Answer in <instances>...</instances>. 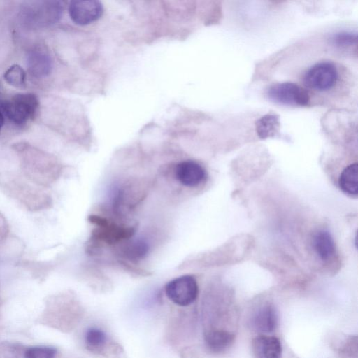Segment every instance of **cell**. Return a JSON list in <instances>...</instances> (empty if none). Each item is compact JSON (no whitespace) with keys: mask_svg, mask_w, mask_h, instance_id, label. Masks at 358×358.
I'll return each instance as SVG.
<instances>
[{"mask_svg":"<svg viewBox=\"0 0 358 358\" xmlns=\"http://www.w3.org/2000/svg\"><path fill=\"white\" fill-rule=\"evenodd\" d=\"M38 107V99L32 93L17 94L0 103L3 115L17 126H24L33 120Z\"/></svg>","mask_w":358,"mask_h":358,"instance_id":"obj_1","label":"cell"},{"mask_svg":"<svg viewBox=\"0 0 358 358\" xmlns=\"http://www.w3.org/2000/svg\"><path fill=\"white\" fill-rule=\"evenodd\" d=\"M338 80V69L331 62H321L313 64L303 76L305 86L318 92H324L333 88Z\"/></svg>","mask_w":358,"mask_h":358,"instance_id":"obj_2","label":"cell"},{"mask_svg":"<svg viewBox=\"0 0 358 358\" xmlns=\"http://www.w3.org/2000/svg\"><path fill=\"white\" fill-rule=\"evenodd\" d=\"M165 292L172 302L185 307L196 300L199 288L193 276L182 275L171 280L166 285Z\"/></svg>","mask_w":358,"mask_h":358,"instance_id":"obj_3","label":"cell"},{"mask_svg":"<svg viewBox=\"0 0 358 358\" xmlns=\"http://www.w3.org/2000/svg\"><path fill=\"white\" fill-rule=\"evenodd\" d=\"M267 95L271 101L284 105L307 106L310 101L306 89L289 82L272 85L268 90Z\"/></svg>","mask_w":358,"mask_h":358,"instance_id":"obj_4","label":"cell"},{"mask_svg":"<svg viewBox=\"0 0 358 358\" xmlns=\"http://www.w3.org/2000/svg\"><path fill=\"white\" fill-rule=\"evenodd\" d=\"M60 1H41L30 5L24 10V17L28 23L34 26H45L57 22L62 14Z\"/></svg>","mask_w":358,"mask_h":358,"instance_id":"obj_5","label":"cell"},{"mask_svg":"<svg viewBox=\"0 0 358 358\" xmlns=\"http://www.w3.org/2000/svg\"><path fill=\"white\" fill-rule=\"evenodd\" d=\"M69 13L74 23L86 25L101 16L103 6L100 1L95 0L72 1L69 6Z\"/></svg>","mask_w":358,"mask_h":358,"instance_id":"obj_6","label":"cell"},{"mask_svg":"<svg viewBox=\"0 0 358 358\" xmlns=\"http://www.w3.org/2000/svg\"><path fill=\"white\" fill-rule=\"evenodd\" d=\"M89 220L96 225L94 232V236L108 244L127 239L134 234L132 228L112 224L106 219L97 215H91Z\"/></svg>","mask_w":358,"mask_h":358,"instance_id":"obj_7","label":"cell"},{"mask_svg":"<svg viewBox=\"0 0 358 358\" xmlns=\"http://www.w3.org/2000/svg\"><path fill=\"white\" fill-rule=\"evenodd\" d=\"M176 176L178 181L183 185L195 187L205 179L206 171L197 162L184 161L177 165Z\"/></svg>","mask_w":358,"mask_h":358,"instance_id":"obj_8","label":"cell"},{"mask_svg":"<svg viewBox=\"0 0 358 358\" xmlns=\"http://www.w3.org/2000/svg\"><path fill=\"white\" fill-rule=\"evenodd\" d=\"M27 66L32 76L36 78L45 77L52 69L51 57L43 48H34L28 53Z\"/></svg>","mask_w":358,"mask_h":358,"instance_id":"obj_9","label":"cell"},{"mask_svg":"<svg viewBox=\"0 0 358 358\" xmlns=\"http://www.w3.org/2000/svg\"><path fill=\"white\" fill-rule=\"evenodd\" d=\"M252 350L256 358H281L282 351L278 338L265 335L254 338Z\"/></svg>","mask_w":358,"mask_h":358,"instance_id":"obj_10","label":"cell"},{"mask_svg":"<svg viewBox=\"0 0 358 358\" xmlns=\"http://www.w3.org/2000/svg\"><path fill=\"white\" fill-rule=\"evenodd\" d=\"M254 328L261 332L269 333L273 331L278 324L277 313L271 304H265L254 313L252 318Z\"/></svg>","mask_w":358,"mask_h":358,"instance_id":"obj_11","label":"cell"},{"mask_svg":"<svg viewBox=\"0 0 358 358\" xmlns=\"http://www.w3.org/2000/svg\"><path fill=\"white\" fill-rule=\"evenodd\" d=\"M234 336L222 329H210L205 334V342L208 349L214 352H221L230 347Z\"/></svg>","mask_w":358,"mask_h":358,"instance_id":"obj_12","label":"cell"},{"mask_svg":"<svg viewBox=\"0 0 358 358\" xmlns=\"http://www.w3.org/2000/svg\"><path fill=\"white\" fill-rule=\"evenodd\" d=\"M338 183L343 192L351 195L358 194V164L357 163L349 165L343 171Z\"/></svg>","mask_w":358,"mask_h":358,"instance_id":"obj_13","label":"cell"},{"mask_svg":"<svg viewBox=\"0 0 358 358\" xmlns=\"http://www.w3.org/2000/svg\"><path fill=\"white\" fill-rule=\"evenodd\" d=\"M313 246L322 260L329 259L335 252V245L331 234L326 231H318L313 238Z\"/></svg>","mask_w":358,"mask_h":358,"instance_id":"obj_14","label":"cell"},{"mask_svg":"<svg viewBox=\"0 0 358 358\" xmlns=\"http://www.w3.org/2000/svg\"><path fill=\"white\" fill-rule=\"evenodd\" d=\"M84 341L87 350L93 352H101L107 344L108 338L102 329L92 327L86 330Z\"/></svg>","mask_w":358,"mask_h":358,"instance_id":"obj_15","label":"cell"},{"mask_svg":"<svg viewBox=\"0 0 358 358\" xmlns=\"http://www.w3.org/2000/svg\"><path fill=\"white\" fill-rule=\"evenodd\" d=\"M255 129L257 135L261 138L273 136L280 129L278 116L267 114L256 121Z\"/></svg>","mask_w":358,"mask_h":358,"instance_id":"obj_16","label":"cell"},{"mask_svg":"<svg viewBox=\"0 0 358 358\" xmlns=\"http://www.w3.org/2000/svg\"><path fill=\"white\" fill-rule=\"evenodd\" d=\"M3 77L7 83L15 87H22L26 84V73L18 64L10 66Z\"/></svg>","mask_w":358,"mask_h":358,"instance_id":"obj_17","label":"cell"},{"mask_svg":"<svg viewBox=\"0 0 358 358\" xmlns=\"http://www.w3.org/2000/svg\"><path fill=\"white\" fill-rule=\"evenodd\" d=\"M57 350L49 346H33L24 352V358H55Z\"/></svg>","mask_w":358,"mask_h":358,"instance_id":"obj_18","label":"cell"},{"mask_svg":"<svg viewBox=\"0 0 358 358\" xmlns=\"http://www.w3.org/2000/svg\"><path fill=\"white\" fill-rule=\"evenodd\" d=\"M148 246L143 241H136L129 245L125 250L127 257L131 259H138L143 257L148 252Z\"/></svg>","mask_w":358,"mask_h":358,"instance_id":"obj_19","label":"cell"},{"mask_svg":"<svg viewBox=\"0 0 358 358\" xmlns=\"http://www.w3.org/2000/svg\"><path fill=\"white\" fill-rule=\"evenodd\" d=\"M334 45L339 48H346L357 43V34L352 32H339L332 37Z\"/></svg>","mask_w":358,"mask_h":358,"instance_id":"obj_20","label":"cell"},{"mask_svg":"<svg viewBox=\"0 0 358 358\" xmlns=\"http://www.w3.org/2000/svg\"><path fill=\"white\" fill-rule=\"evenodd\" d=\"M3 124H4V115L0 110V131L2 128V127L3 126Z\"/></svg>","mask_w":358,"mask_h":358,"instance_id":"obj_21","label":"cell"}]
</instances>
